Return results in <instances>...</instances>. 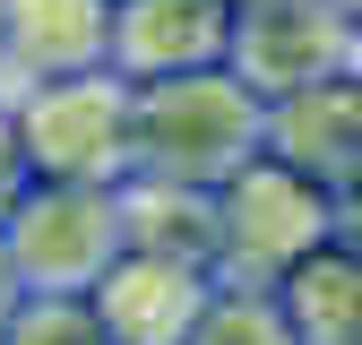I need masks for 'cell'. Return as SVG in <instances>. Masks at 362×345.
<instances>
[{
  "label": "cell",
  "instance_id": "4",
  "mask_svg": "<svg viewBox=\"0 0 362 345\" xmlns=\"http://www.w3.org/2000/svg\"><path fill=\"white\" fill-rule=\"evenodd\" d=\"M26 293H95V276L129 250L121 233V182H35L18 190V207L0 216Z\"/></svg>",
  "mask_w": 362,
  "mask_h": 345
},
{
  "label": "cell",
  "instance_id": "11",
  "mask_svg": "<svg viewBox=\"0 0 362 345\" xmlns=\"http://www.w3.org/2000/svg\"><path fill=\"white\" fill-rule=\"evenodd\" d=\"M121 233L139 250H173V259L216 268V190L156 182V172H121Z\"/></svg>",
  "mask_w": 362,
  "mask_h": 345
},
{
  "label": "cell",
  "instance_id": "13",
  "mask_svg": "<svg viewBox=\"0 0 362 345\" xmlns=\"http://www.w3.org/2000/svg\"><path fill=\"white\" fill-rule=\"evenodd\" d=\"M0 345H112V328L95 320L86 293H26L18 320L0 328Z\"/></svg>",
  "mask_w": 362,
  "mask_h": 345
},
{
  "label": "cell",
  "instance_id": "18",
  "mask_svg": "<svg viewBox=\"0 0 362 345\" xmlns=\"http://www.w3.org/2000/svg\"><path fill=\"white\" fill-rule=\"evenodd\" d=\"M354 345H362V337H354Z\"/></svg>",
  "mask_w": 362,
  "mask_h": 345
},
{
  "label": "cell",
  "instance_id": "3",
  "mask_svg": "<svg viewBox=\"0 0 362 345\" xmlns=\"http://www.w3.org/2000/svg\"><path fill=\"white\" fill-rule=\"evenodd\" d=\"M9 112H18V147L43 182H121L129 172V78L112 61L35 78L9 95Z\"/></svg>",
  "mask_w": 362,
  "mask_h": 345
},
{
  "label": "cell",
  "instance_id": "6",
  "mask_svg": "<svg viewBox=\"0 0 362 345\" xmlns=\"http://www.w3.org/2000/svg\"><path fill=\"white\" fill-rule=\"evenodd\" d=\"M207 293H216V268L129 242L112 268L95 276V293H86V302H95V320L112 328V345H190Z\"/></svg>",
  "mask_w": 362,
  "mask_h": 345
},
{
  "label": "cell",
  "instance_id": "12",
  "mask_svg": "<svg viewBox=\"0 0 362 345\" xmlns=\"http://www.w3.org/2000/svg\"><path fill=\"white\" fill-rule=\"evenodd\" d=\"M190 345H302V328L285 320L276 285H250V276H216V293H207V311H199Z\"/></svg>",
  "mask_w": 362,
  "mask_h": 345
},
{
  "label": "cell",
  "instance_id": "17",
  "mask_svg": "<svg viewBox=\"0 0 362 345\" xmlns=\"http://www.w3.org/2000/svg\"><path fill=\"white\" fill-rule=\"evenodd\" d=\"M345 18H354V26H362V0H345Z\"/></svg>",
  "mask_w": 362,
  "mask_h": 345
},
{
  "label": "cell",
  "instance_id": "8",
  "mask_svg": "<svg viewBox=\"0 0 362 345\" xmlns=\"http://www.w3.org/2000/svg\"><path fill=\"white\" fill-rule=\"evenodd\" d=\"M233 52V0H112V43L104 61L139 86L173 69H207Z\"/></svg>",
  "mask_w": 362,
  "mask_h": 345
},
{
  "label": "cell",
  "instance_id": "9",
  "mask_svg": "<svg viewBox=\"0 0 362 345\" xmlns=\"http://www.w3.org/2000/svg\"><path fill=\"white\" fill-rule=\"evenodd\" d=\"M104 43H112V0H0V95L95 69Z\"/></svg>",
  "mask_w": 362,
  "mask_h": 345
},
{
  "label": "cell",
  "instance_id": "16",
  "mask_svg": "<svg viewBox=\"0 0 362 345\" xmlns=\"http://www.w3.org/2000/svg\"><path fill=\"white\" fill-rule=\"evenodd\" d=\"M18 302H26V276H18V259H9V242H0V328L18 320Z\"/></svg>",
  "mask_w": 362,
  "mask_h": 345
},
{
  "label": "cell",
  "instance_id": "2",
  "mask_svg": "<svg viewBox=\"0 0 362 345\" xmlns=\"http://www.w3.org/2000/svg\"><path fill=\"white\" fill-rule=\"evenodd\" d=\"M328 233H337V199L285 156H250L233 182H216V276L276 285Z\"/></svg>",
  "mask_w": 362,
  "mask_h": 345
},
{
  "label": "cell",
  "instance_id": "1",
  "mask_svg": "<svg viewBox=\"0 0 362 345\" xmlns=\"http://www.w3.org/2000/svg\"><path fill=\"white\" fill-rule=\"evenodd\" d=\"M250 156H267V95L233 61L129 86V172L216 190V182H233Z\"/></svg>",
  "mask_w": 362,
  "mask_h": 345
},
{
  "label": "cell",
  "instance_id": "7",
  "mask_svg": "<svg viewBox=\"0 0 362 345\" xmlns=\"http://www.w3.org/2000/svg\"><path fill=\"white\" fill-rule=\"evenodd\" d=\"M267 156L310 172L328 199L362 182V69H328L293 95H267Z\"/></svg>",
  "mask_w": 362,
  "mask_h": 345
},
{
  "label": "cell",
  "instance_id": "15",
  "mask_svg": "<svg viewBox=\"0 0 362 345\" xmlns=\"http://www.w3.org/2000/svg\"><path fill=\"white\" fill-rule=\"evenodd\" d=\"M337 242L362 259V182H345V190H337Z\"/></svg>",
  "mask_w": 362,
  "mask_h": 345
},
{
  "label": "cell",
  "instance_id": "5",
  "mask_svg": "<svg viewBox=\"0 0 362 345\" xmlns=\"http://www.w3.org/2000/svg\"><path fill=\"white\" fill-rule=\"evenodd\" d=\"M224 61L259 95H293V86L354 61V18L345 0H233V52Z\"/></svg>",
  "mask_w": 362,
  "mask_h": 345
},
{
  "label": "cell",
  "instance_id": "14",
  "mask_svg": "<svg viewBox=\"0 0 362 345\" xmlns=\"http://www.w3.org/2000/svg\"><path fill=\"white\" fill-rule=\"evenodd\" d=\"M26 182H35V164H26V147H18V112H9V95H0V216L18 207Z\"/></svg>",
  "mask_w": 362,
  "mask_h": 345
},
{
  "label": "cell",
  "instance_id": "10",
  "mask_svg": "<svg viewBox=\"0 0 362 345\" xmlns=\"http://www.w3.org/2000/svg\"><path fill=\"white\" fill-rule=\"evenodd\" d=\"M276 302L302 328V345H354L362 337V259L328 233L310 259H293V268L276 276Z\"/></svg>",
  "mask_w": 362,
  "mask_h": 345
}]
</instances>
